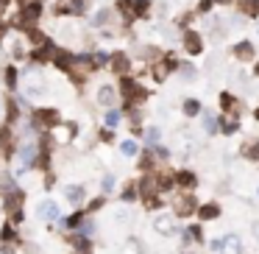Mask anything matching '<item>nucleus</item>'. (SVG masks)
Masks as SVG:
<instances>
[{
	"label": "nucleus",
	"mask_w": 259,
	"mask_h": 254,
	"mask_svg": "<svg viewBox=\"0 0 259 254\" xmlns=\"http://www.w3.org/2000/svg\"><path fill=\"white\" fill-rule=\"evenodd\" d=\"M59 224L64 229H78L81 224H84V212H73L70 218H59Z\"/></svg>",
	"instance_id": "cd10ccee"
},
{
	"label": "nucleus",
	"mask_w": 259,
	"mask_h": 254,
	"mask_svg": "<svg viewBox=\"0 0 259 254\" xmlns=\"http://www.w3.org/2000/svg\"><path fill=\"white\" fill-rule=\"evenodd\" d=\"M61 196H64L70 204H81L84 201V187H81V184H64V187H61Z\"/></svg>",
	"instance_id": "f3484780"
},
{
	"label": "nucleus",
	"mask_w": 259,
	"mask_h": 254,
	"mask_svg": "<svg viewBox=\"0 0 259 254\" xmlns=\"http://www.w3.org/2000/svg\"><path fill=\"white\" fill-rule=\"evenodd\" d=\"M59 123H61L59 109H53V106H45V109H36V112H34V126H42V129H56Z\"/></svg>",
	"instance_id": "9d476101"
},
{
	"label": "nucleus",
	"mask_w": 259,
	"mask_h": 254,
	"mask_svg": "<svg viewBox=\"0 0 259 254\" xmlns=\"http://www.w3.org/2000/svg\"><path fill=\"white\" fill-rule=\"evenodd\" d=\"M51 64L56 67V70H61V73H67V76H70L73 70H78V53L67 51V48H59Z\"/></svg>",
	"instance_id": "0eeeda50"
},
{
	"label": "nucleus",
	"mask_w": 259,
	"mask_h": 254,
	"mask_svg": "<svg viewBox=\"0 0 259 254\" xmlns=\"http://www.w3.org/2000/svg\"><path fill=\"white\" fill-rule=\"evenodd\" d=\"M36 159H39V148L36 145H23V148L17 151V168H14V176H23L26 170H31V168L36 165Z\"/></svg>",
	"instance_id": "20e7f679"
},
{
	"label": "nucleus",
	"mask_w": 259,
	"mask_h": 254,
	"mask_svg": "<svg viewBox=\"0 0 259 254\" xmlns=\"http://www.w3.org/2000/svg\"><path fill=\"white\" fill-rule=\"evenodd\" d=\"M254 79H259V61H254Z\"/></svg>",
	"instance_id": "de8ad7c7"
},
{
	"label": "nucleus",
	"mask_w": 259,
	"mask_h": 254,
	"mask_svg": "<svg viewBox=\"0 0 259 254\" xmlns=\"http://www.w3.org/2000/svg\"><path fill=\"white\" fill-rule=\"evenodd\" d=\"M23 87H26V98H39V95H45L48 81H45V73L39 70V64L23 73Z\"/></svg>",
	"instance_id": "f257e3e1"
},
{
	"label": "nucleus",
	"mask_w": 259,
	"mask_h": 254,
	"mask_svg": "<svg viewBox=\"0 0 259 254\" xmlns=\"http://www.w3.org/2000/svg\"><path fill=\"white\" fill-rule=\"evenodd\" d=\"M36 218H39V221H59V218H61L59 201H53V198H45V201L36 207Z\"/></svg>",
	"instance_id": "4468645a"
},
{
	"label": "nucleus",
	"mask_w": 259,
	"mask_h": 254,
	"mask_svg": "<svg viewBox=\"0 0 259 254\" xmlns=\"http://www.w3.org/2000/svg\"><path fill=\"white\" fill-rule=\"evenodd\" d=\"M42 11H45V6L39 3V0H28V3H23V11H20L17 23H20L23 28L36 26V20L42 17Z\"/></svg>",
	"instance_id": "6e6552de"
},
{
	"label": "nucleus",
	"mask_w": 259,
	"mask_h": 254,
	"mask_svg": "<svg viewBox=\"0 0 259 254\" xmlns=\"http://www.w3.org/2000/svg\"><path fill=\"white\" fill-rule=\"evenodd\" d=\"M39 3H45V0H39Z\"/></svg>",
	"instance_id": "603ef678"
},
{
	"label": "nucleus",
	"mask_w": 259,
	"mask_h": 254,
	"mask_svg": "<svg viewBox=\"0 0 259 254\" xmlns=\"http://www.w3.org/2000/svg\"><path fill=\"white\" fill-rule=\"evenodd\" d=\"M129 243H131V246H134V252H137V254H145V246H142V243H139V240H137V237H131V240H129Z\"/></svg>",
	"instance_id": "79ce46f5"
},
{
	"label": "nucleus",
	"mask_w": 259,
	"mask_h": 254,
	"mask_svg": "<svg viewBox=\"0 0 259 254\" xmlns=\"http://www.w3.org/2000/svg\"><path fill=\"white\" fill-rule=\"evenodd\" d=\"M14 3V0H0V14H6L9 11V6Z\"/></svg>",
	"instance_id": "c03bdc74"
},
{
	"label": "nucleus",
	"mask_w": 259,
	"mask_h": 254,
	"mask_svg": "<svg viewBox=\"0 0 259 254\" xmlns=\"http://www.w3.org/2000/svg\"><path fill=\"white\" fill-rule=\"evenodd\" d=\"M76 132H78V123H59L56 126V140H61V142H70L73 137H76Z\"/></svg>",
	"instance_id": "6ab92c4d"
},
{
	"label": "nucleus",
	"mask_w": 259,
	"mask_h": 254,
	"mask_svg": "<svg viewBox=\"0 0 259 254\" xmlns=\"http://www.w3.org/2000/svg\"><path fill=\"white\" fill-rule=\"evenodd\" d=\"M95 98H98V104H101V106L112 109V106H117V101H120V92H117V87H114V84H101Z\"/></svg>",
	"instance_id": "ddd939ff"
},
{
	"label": "nucleus",
	"mask_w": 259,
	"mask_h": 254,
	"mask_svg": "<svg viewBox=\"0 0 259 254\" xmlns=\"http://www.w3.org/2000/svg\"><path fill=\"white\" fill-rule=\"evenodd\" d=\"M154 232H156V235H162V237L176 235V232H179V229H176V218H173L170 212L156 215V218H154Z\"/></svg>",
	"instance_id": "f8f14e48"
},
{
	"label": "nucleus",
	"mask_w": 259,
	"mask_h": 254,
	"mask_svg": "<svg viewBox=\"0 0 259 254\" xmlns=\"http://www.w3.org/2000/svg\"><path fill=\"white\" fill-rule=\"evenodd\" d=\"M217 215H220V204H215V201L212 204H201L198 207V218L201 221H215Z\"/></svg>",
	"instance_id": "5701e85b"
},
{
	"label": "nucleus",
	"mask_w": 259,
	"mask_h": 254,
	"mask_svg": "<svg viewBox=\"0 0 259 254\" xmlns=\"http://www.w3.org/2000/svg\"><path fill=\"white\" fill-rule=\"evenodd\" d=\"M220 109H223L226 114H232L234 109H237V98L232 95V92H220ZM237 114V112H234Z\"/></svg>",
	"instance_id": "bb28decb"
},
{
	"label": "nucleus",
	"mask_w": 259,
	"mask_h": 254,
	"mask_svg": "<svg viewBox=\"0 0 259 254\" xmlns=\"http://www.w3.org/2000/svg\"><path fill=\"white\" fill-rule=\"evenodd\" d=\"M14 3H20V0H14Z\"/></svg>",
	"instance_id": "864d4df0"
},
{
	"label": "nucleus",
	"mask_w": 259,
	"mask_h": 254,
	"mask_svg": "<svg viewBox=\"0 0 259 254\" xmlns=\"http://www.w3.org/2000/svg\"><path fill=\"white\" fill-rule=\"evenodd\" d=\"M181 112L187 114V117H201V114H204V106H201L198 98H187L181 104Z\"/></svg>",
	"instance_id": "aec40b11"
},
{
	"label": "nucleus",
	"mask_w": 259,
	"mask_h": 254,
	"mask_svg": "<svg viewBox=\"0 0 259 254\" xmlns=\"http://www.w3.org/2000/svg\"><path fill=\"white\" fill-rule=\"evenodd\" d=\"M215 3H217V6H232L234 0H215Z\"/></svg>",
	"instance_id": "49530a36"
},
{
	"label": "nucleus",
	"mask_w": 259,
	"mask_h": 254,
	"mask_svg": "<svg viewBox=\"0 0 259 254\" xmlns=\"http://www.w3.org/2000/svg\"><path fill=\"white\" fill-rule=\"evenodd\" d=\"M145 140H148L151 148L159 145V142H162V129H159V126H148V129H145Z\"/></svg>",
	"instance_id": "c85d7f7f"
},
{
	"label": "nucleus",
	"mask_w": 259,
	"mask_h": 254,
	"mask_svg": "<svg viewBox=\"0 0 259 254\" xmlns=\"http://www.w3.org/2000/svg\"><path fill=\"white\" fill-rule=\"evenodd\" d=\"M6 112V101H3V95H0V114Z\"/></svg>",
	"instance_id": "09e8293b"
},
{
	"label": "nucleus",
	"mask_w": 259,
	"mask_h": 254,
	"mask_svg": "<svg viewBox=\"0 0 259 254\" xmlns=\"http://www.w3.org/2000/svg\"><path fill=\"white\" fill-rule=\"evenodd\" d=\"M120 120H123V112L120 109H106V114H104V123H106V129H114V126H120Z\"/></svg>",
	"instance_id": "a878e982"
},
{
	"label": "nucleus",
	"mask_w": 259,
	"mask_h": 254,
	"mask_svg": "<svg viewBox=\"0 0 259 254\" xmlns=\"http://www.w3.org/2000/svg\"><path fill=\"white\" fill-rule=\"evenodd\" d=\"M232 59L237 64H251V61H257V45L251 42V39H240L237 45H232Z\"/></svg>",
	"instance_id": "423d86ee"
},
{
	"label": "nucleus",
	"mask_w": 259,
	"mask_h": 254,
	"mask_svg": "<svg viewBox=\"0 0 259 254\" xmlns=\"http://www.w3.org/2000/svg\"><path fill=\"white\" fill-rule=\"evenodd\" d=\"M223 254H242V240L234 232L223 237Z\"/></svg>",
	"instance_id": "4be33fe9"
},
{
	"label": "nucleus",
	"mask_w": 259,
	"mask_h": 254,
	"mask_svg": "<svg viewBox=\"0 0 259 254\" xmlns=\"http://www.w3.org/2000/svg\"><path fill=\"white\" fill-rule=\"evenodd\" d=\"M120 154H123V157H137V154H139V145H137V140H123L120 142Z\"/></svg>",
	"instance_id": "2f4dec72"
},
{
	"label": "nucleus",
	"mask_w": 259,
	"mask_h": 254,
	"mask_svg": "<svg viewBox=\"0 0 259 254\" xmlns=\"http://www.w3.org/2000/svg\"><path fill=\"white\" fill-rule=\"evenodd\" d=\"M78 232H81V235H92V232H95V224H92V221H84V224H81V226H78Z\"/></svg>",
	"instance_id": "ea45409f"
},
{
	"label": "nucleus",
	"mask_w": 259,
	"mask_h": 254,
	"mask_svg": "<svg viewBox=\"0 0 259 254\" xmlns=\"http://www.w3.org/2000/svg\"><path fill=\"white\" fill-rule=\"evenodd\" d=\"M257 193H259V190H257Z\"/></svg>",
	"instance_id": "5fc2aeb1"
},
{
	"label": "nucleus",
	"mask_w": 259,
	"mask_h": 254,
	"mask_svg": "<svg viewBox=\"0 0 259 254\" xmlns=\"http://www.w3.org/2000/svg\"><path fill=\"white\" fill-rule=\"evenodd\" d=\"M73 246H76L78 252H92V243H89V237L86 235H78V237H73Z\"/></svg>",
	"instance_id": "72a5a7b5"
},
{
	"label": "nucleus",
	"mask_w": 259,
	"mask_h": 254,
	"mask_svg": "<svg viewBox=\"0 0 259 254\" xmlns=\"http://www.w3.org/2000/svg\"><path fill=\"white\" fill-rule=\"evenodd\" d=\"M109 73H114V76H129L131 73V59L126 51H114L112 56H109V67H106Z\"/></svg>",
	"instance_id": "1a4fd4ad"
},
{
	"label": "nucleus",
	"mask_w": 259,
	"mask_h": 254,
	"mask_svg": "<svg viewBox=\"0 0 259 254\" xmlns=\"http://www.w3.org/2000/svg\"><path fill=\"white\" fill-rule=\"evenodd\" d=\"M112 11H114V9H98L95 17H92V26H95V28H104L106 23L112 20Z\"/></svg>",
	"instance_id": "c756f323"
},
{
	"label": "nucleus",
	"mask_w": 259,
	"mask_h": 254,
	"mask_svg": "<svg viewBox=\"0 0 259 254\" xmlns=\"http://www.w3.org/2000/svg\"><path fill=\"white\" fill-rule=\"evenodd\" d=\"M181 48L187 56H201L204 53V34L201 31H192V28H184L181 31Z\"/></svg>",
	"instance_id": "39448f33"
},
{
	"label": "nucleus",
	"mask_w": 259,
	"mask_h": 254,
	"mask_svg": "<svg viewBox=\"0 0 259 254\" xmlns=\"http://www.w3.org/2000/svg\"><path fill=\"white\" fill-rule=\"evenodd\" d=\"M56 51H59L56 42H53V39H45L42 45H36L34 51H31V59H34L36 64H51L53 56H56Z\"/></svg>",
	"instance_id": "9b49d317"
},
{
	"label": "nucleus",
	"mask_w": 259,
	"mask_h": 254,
	"mask_svg": "<svg viewBox=\"0 0 259 254\" xmlns=\"http://www.w3.org/2000/svg\"><path fill=\"white\" fill-rule=\"evenodd\" d=\"M114 187H117V179H114L112 173H106L104 179H101V190H104V196H106V193H112Z\"/></svg>",
	"instance_id": "f704fd0d"
},
{
	"label": "nucleus",
	"mask_w": 259,
	"mask_h": 254,
	"mask_svg": "<svg viewBox=\"0 0 259 254\" xmlns=\"http://www.w3.org/2000/svg\"><path fill=\"white\" fill-rule=\"evenodd\" d=\"M120 95L126 98V106H131V104H142V101L148 98V89L142 87L137 79L120 76Z\"/></svg>",
	"instance_id": "f03ea898"
},
{
	"label": "nucleus",
	"mask_w": 259,
	"mask_h": 254,
	"mask_svg": "<svg viewBox=\"0 0 259 254\" xmlns=\"http://www.w3.org/2000/svg\"><path fill=\"white\" fill-rule=\"evenodd\" d=\"M201 117H204V129H207V134L220 132V117H215V114H209V112H204Z\"/></svg>",
	"instance_id": "393cba45"
},
{
	"label": "nucleus",
	"mask_w": 259,
	"mask_h": 254,
	"mask_svg": "<svg viewBox=\"0 0 259 254\" xmlns=\"http://www.w3.org/2000/svg\"><path fill=\"white\" fill-rule=\"evenodd\" d=\"M212 6H215V0H198L195 11H198V14H209V11H212Z\"/></svg>",
	"instance_id": "4c0bfd02"
},
{
	"label": "nucleus",
	"mask_w": 259,
	"mask_h": 254,
	"mask_svg": "<svg viewBox=\"0 0 259 254\" xmlns=\"http://www.w3.org/2000/svg\"><path fill=\"white\" fill-rule=\"evenodd\" d=\"M254 237H259V224H254Z\"/></svg>",
	"instance_id": "8fccbe9b"
},
{
	"label": "nucleus",
	"mask_w": 259,
	"mask_h": 254,
	"mask_svg": "<svg viewBox=\"0 0 259 254\" xmlns=\"http://www.w3.org/2000/svg\"><path fill=\"white\" fill-rule=\"evenodd\" d=\"M173 212H176L179 218H190L192 212H198V201H195L192 196H181V198L176 201V207H173Z\"/></svg>",
	"instance_id": "2eb2a0df"
},
{
	"label": "nucleus",
	"mask_w": 259,
	"mask_h": 254,
	"mask_svg": "<svg viewBox=\"0 0 259 254\" xmlns=\"http://www.w3.org/2000/svg\"><path fill=\"white\" fill-rule=\"evenodd\" d=\"M14 235H17V232H14V226H11V224H6V226L0 229V240H3V243H11V240H14Z\"/></svg>",
	"instance_id": "e433bc0d"
},
{
	"label": "nucleus",
	"mask_w": 259,
	"mask_h": 254,
	"mask_svg": "<svg viewBox=\"0 0 259 254\" xmlns=\"http://www.w3.org/2000/svg\"><path fill=\"white\" fill-rule=\"evenodd\" d=\"M195 76H198V73H195V64H192V61H181V67H179V79L181 81H192Z\"/></svg>",
	"instance_id": "7c9ffc66"
},
{
	"label": "nucleus",
	"mask_w": 259,
	"mask_h": 254,
	"mask_svg": "<svg viewBox=\"0 0 259 254\" xmlns=\"http://www.w3.org/2000/svg\"><path fill=\"white\" fill-rule=\"evenodd\" d=\"M114 221H117V224H126V221H131L129 210H117V212H114Z\"/></svg>",
	"instance_id": "a19ab883"
},
{
	"label": "nucleus",
	"mask_w": 259,
	"mask_h": 254,
	"mask_svg": "<svg viewBox=\"0 0 259 254\" xmlns=\"http://www.w3.org/2000/svg\"><path fill=\"white\" fill-rule=\"evenodd\" d=\"M242 157L251 159V162H257V159H259V140H251L248 145L242 148Z\"/></svg>",
	"instance_id": "473e14b6"
},
{
	"label": "nucleus",
	"mask_w": 259,
	"mask_h": 254,
	"mask_svg": "<svg viewBox=\"0 0 259 254\" xmlns=\"http://www.w3.org/2000/svg\"><path fill=\"white\" fill-rule=\"evenodd\" d=\"M254 117H257V123H259V106H257V109H254Z\"/></svg>",
	"instance_id": "3c124183"
},
{
	"label": "nucleus",
	"mask_w": 259,
	"mask_h": 254,
	"mask_svg": "<svg viewBox=\"0 0 259 254\" xmlns=\"http://www.w3.org/2000/svg\"><path fill=\"white\" fill-rule=\"evenodd\" d=\"M173 179H176V184L184 187V190H195V184H198V176L192 173V170H179Z\"/></svg>",
	"instance_id": "a211bd4d"
},
{
	"label": "nucleus",
	"mask_w": 259,
	"mask_h": 254,
	"mask_svg": "<svg viewBox=\"0 0 259 254\" xmlns=\"http://www.w3.org/2000/svg\"><path fill=\"white\" fill-rule=\"evenodd\" d=\"M151 11H154V3L151 0H134V20H145V17H151Z\"/></svg>",
	"instance_id": "412c9836"
},
{
	"label": "nucleus",
	"mask_w": 259,
	"mask_h": 254,
	"mask_svg": "<svg viewBox=\"0 0 259 254\" xmlns=\"http://www.w3.org/2000/svg\"><path fill=\"white\" fill-rule=\"evenodd\" d=\"M109 56L112 53L106 51H86V53H78V67H84L86 73H98L109 67Z\"/></svg>",
	"instance_id": "7ed1b4c3"
},
{
	"label": "nucleus",
	"mask_w": 259,
	"mask_h": 254,
	"mask_svg": "<svg viewBox=\"0 0 259 254\" xmlns=\"http://www.w3.org/2000/svg\"><path fill=\"white\" fill-rule=\"evenodd\" d=\"M137 196H139V187H137V184H129V187L123 190V201H126V204L137 201Z\"/></svg>",
	"instance_id": "c9c22d12"
},
{
	"label": "nucleus",
	"mask_w": 259,
	"mask_h": 254,
	"mask_svg": "<svg viewBox=\"0 0 259 254\" xmlns=\"http://www.w3.org/2000/svg\"><path fill=\"white\" fill-rule=\"evenodd\" d=\"M209 249L215 254H223V237H212V240H209Z\"/></svg>",
	"instance_id": "58836bf2"
},
{
	"label": "nucleus",
	"mask_w": 259,
	"mask_h": 254,
	"mask_svg": "<svg viewBox=\"0 0 259 254\" xmlns=\"http://www.w3.org/2000/svg\"><path fill=\"white\" fill-rule=\"evenodd\" d=\"M3 81H6V89H9V92L17 89V84H20V67L17 64H6V67H3Z\"/></svg>",
	"instance_id": "dca6fc26"
},
{
	"label": "nucleus",
	"mask_w": 259,
	"mask_h": 254,
	"mask_svg": "<svg viewBox=\"0 0 259 254\" xmlns=\"http://www.w3.org/2000/svg\"><path fill=\"white\" fill-rule=\"evenodd\" d=\"M237 3H240V9L245 17H254V20L259 17V0H237Z\"/></svg>",
	"instance_id": "b1692460"
},
{
	"label": "nucleus",
	"mask_w": 259,
	"mask_h": 254,
	"mask_svg": "<svg viewBox=\"0 0 259 254\" xmlns=\"http://www.w3.org/2000/svg\"><path fill=\"white\" fill-rule=\"evenodd\" d=\"M0 254H14V246H11V243H3V246H0Z\"/></svg>",
	"instance_id": "a18cd8bd"
},
{
	"label": "nucleus",
	"mask_w": 259,
	"mask_h": 254,
	"mask_svg": "<svg viewBox=\"0 0 259 254\" xmlns=\"http://www.w3.org/2000/svg\"><path fill=\"white\" fill-rule=\"evenodd\" d=\"M101 140H104V142H112V140H114L112 129H104V132H101Z\"/></svg>",
	"instance_id": "37998d69"
}]
</instances>
